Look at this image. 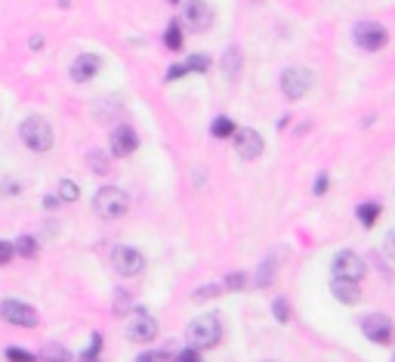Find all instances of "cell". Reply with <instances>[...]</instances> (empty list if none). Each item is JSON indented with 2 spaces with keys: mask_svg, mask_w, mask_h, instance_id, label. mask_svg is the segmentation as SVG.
<instances>
[{
  "mask_svg": "<svg viewBox=\"0 0 395 362\" xmlns=\"http://www.w3.org/2000/svg\"><path fill=\"white\" fill-rule=\"evenodd\" d=\"M19 137H22V143L28 146L31 152H49L53 149V127H49L47 118H40V115H28V118L19 124Z\"/></svg>",
  "mask_w": 395,
  "mask_h": 362,
  "instance_id": "1",
  "label": "cell"
},
{
  "mask_svg": "<svg viewBox=\"0 0 395 362\" xmlns=\"http://www.w3.org/2000/svg\"><path fill=\"white\" fill-rule=\"evenodd\" d=\"M93 207L102 220H121L130 211V195L121 186H102L93 195Z\"/></svg>",
  "mask_w": 395,
  "mask_h": 362,
  "instance_id": "2",
  "label": "cell"
},
{
  "mask_svg": "<svg viewBox=\"0 0 395 362\" xmlns=\"http://www.w3.org/2000/svg\"><path fill=\"white\" fill-rule=\"evenodd\" d=\"M185 337H189V347L210 350V347H216V343L222 341V322L216 316H198L195 322L189 325Z\"/></svg>",
  "mask_w": 395,
  "mask_h": 362,
  "instance_id": "3",
  "label": "cell"
},
{
  "mask_svg": "<svg viewBox=\"0 0 395 362\" xmlns=\"http://www.w3.org/2000/svg\"><path fill=\"white\" fill-rule=\"evenodd\" d=\"M281 93L287 96V100H302V96L312 90L315 84V75L309 69H302V65H290V69L281 71Z\"/></svg>",
  "mask_w": 395,
  "mask_h": 362,
  "instance_id": "4",
  "label": "cell"
},
{
  "mask_svg": "<svg viewBox=\"0 0 395 362\" xmlns=\"http://www.w3.org/2000/svg\"><path fill=\"white\" fill-rule=\"evenodd\" d=\"M361 335L368 337L370 343H376V347H389L395 337V325L389 316H383V313H368V316H361Z\"/></svg>",
  "mask_w": 395,
  "mask_h": 362,
  "instance_id": "5",
  "label": "cell"
},
{
  "mask_svg": "<svg viewBox=\"0 0 395 362\" xmlns=\"http://www.w3.org/2000/svg\"><path fill=\"white\" fill-rule=\"evenodd\" d=\"M352 41H355L358 50L376 53V50H383V47H386L389 34H386V28H383L380 22H358V25L352 28Z\"/></svg>",
  "mask_w": 395,
  "mask_h": 362,
  "instance_id": "6",
  "label": "cell"
},
{
  "mask_svg": "<svg viewBox=\"0 0 395 362\" xmlns=\"http://www.w3.org/2000/svg\"><path fill=\"white\" fill-rule=\"evenodd\" d=\"M0 319L10 322V325H19V328H34V325L40 322V316H37L34 306L22 304V300H16V297L0 300Z\"/></svg>",
  "mask_w": 395,
  "mask_h": 362,
  "instance_id": "7",
  "label": "cell"
},
{
  "mask_svg": "<svg viewBox=\"0 0 395 362\" xmlns=\"http://www.w3.org/2000/svg\"><path fill=\"white\" fill-rule=\"evenodd\" d=\"M111 263H115V269L123 279H133V275L145 273V257L136 248H130V245H115L111 248Z\"/></svg>",
  "mask_w": 395,
  "mask_h": 362,
  "instance_id": "8",
  "label": "cell"
},
{
  "mask_svg": "<svg viewBox=\"0 0 395 362\" xmlns=\"http://www.w3.org/2000/svg\"><path fill=\"white\" fill-rule=\"evenodd\" d=\"M232 143H235V152H238V158H244V161H253V158H259V155H263V149H265L263 137H259L253 127H235Z\"/></svg>",
  "mask_w": 395,
  "mask_h": 362,
  "instance_id": "9",
  "label": "cell"
},
{
  "mask_svg": "<svg viewBox=\"0 0 395 362\" xmlns=\"http://www.w3.org/2000/svg\"><path fill=\"white\" fill-rule=\"evenodd\" d=\"M127 337L133 343H152L154 337H158V322H154V316H148L145 310H133V316H130L127 322Z\"/></svg>",
  "mask_w": 395,
  "mask_h": 362,
  "instance_id": "10",
  "label": "cell"
},
{
  "mask_svg": "<svg viewBox=\"0 0 395 362\" xmlns=\"http://www.w3.org/2000/svg\"><path fill=\"white\" fill-rule=\"evenodd\" d=\"M182 22L189 25V32L201 34L213 25V7H210L207 0H189L182 10Z\"/></svg>",
  "mask_w": 395,
  "mask_h": 362,
  "instance_id": "11",
  "label": "cell"
},
{
  "mask_svg": "<svg viewBox=\"0 0 395 362\" xmlns=\"http://www.w3.org/2000/svg\"><path fill=\"white\" fill-rule=\"evenodd\" d=\"M331 269H333V279L358 282L364 275V260L355 254V251H339V254L331 260Z\"/></svg>",
  "mask_w": 395,
  "mask_h": 362,
  "instance_id": "12",
  "label": "cell"
},
{
  "mask_svg": "<svg viewBox=\"0 0 395 362\" xmlns=\"http://www.w3.org/2000/svg\"><path fill=\"white\" fill-rule=\"evenodd\" d=\"M99 71H102V56H99V53H80L71 63L68 75H71L74 84H86V81H93Z\"/></svg>",
  "mask_w": 395,
  "mask_h": 362,
  "instance_id": "13",
  "label": "cell"
},
{
  "mask_svg": "<svg viewBox=\"0 0 395 362\" xmlns=\"http://www.w3.org/2000/svg\"><path fill=\"white\" fill-rule=\"evenodd\" d=\"M108 143H111V155L115 158H130L136 152V146H139V137H136V131L130 124H117L111 131Z\"/></svg>",
  "mask_w": 395,
  "mask_h": 362,
  "instance_id": "14",
  "label": "cell"
},
{
  "mask_svg": "<svg viewBox=\"0 0 395 362\" xmlns=\"http://www.w3.org/2000/svg\"><path fill=\"white\" fill-rule=\"evenodd\" d=\"M331 294L346 306H355L361 300V288L358 282H349V279H331Z\"/></svg>",
  "mask_w": 395,
  "mask_h": 362,
  "instance_id": "15",
  "label": "cell"
},
{
  "mask_svg": "<svg viewBox=\"0 0 395 362\" xmlns=\"http://www.w3.org/2000/svg\"><path fill=\"white\" fill-rule=\"evenodd\" d=\"M37 359H40V362H71L74 356H71V350H68V347H62V343L49 341V343H43V347H40Z\"/></svg>",
  "mask_w": 395,
  "mask_h": 362,
  "instance_id": "16",
  "label": "cell"
},
{
  "mask_svg": "<svg viewBox=\"0 0 395 362\" xmlns=\"http://www.w3.org/2000/svg\"><path fill=\"white\" fill-rule=\"evenodd\" d=\"M241 53H238V47H228L226 53H222V71H226V78L228 81H238V75H241Z\"/></svg>",
  "mask_w": 395,
  "mask_h": 362,
  "instance_id": "17",
  "label": "cell"
},
{
  "mask_svg": "<svg viewBox=\"0 0 395 362\" xmlns=\"http://www.w3.org/2000/svg\"><path fill=\"white\" fill-rule=\"evenodd\" d=\"M380 214H383V207L376 205V201H364V205L355 207V217H358V223H361L364 229H370V226L380 220Z\"/></svg>",
  "mask_w": 395,
  "mask_h": 362,
  "instance_id": "18",
  "label": "cell"
},
{
  "mask_svg": "<svg viewBox=\"0 0 395 362\" xmlns=\"http://www.w3.org/2000/svg\"><path fill=\"white\" fill-rule=\"evenodd\" d=\"M164 47L170 53L182 50V25H179V22H170V25L164 28Z\"/></svg>",
  "mask_w": 395,
  "mask_h": 362,
  "instance_id": "19",
  "label": "cell"
},
{
  "mask_svg": "<svg viewBox=\"0 0 395 362\" xmlns=\"http://www.w3.org/2000/svg\"><path fill=\"white\" fill-rule=\"evenodd\" d=\"M275 282V254H269L256 269V285L259 288H269Z\"/></svg>",
  "mask_w": 395,
  "mask_h": 362,
  "instance_id": "20",
  "label": "cell"
},
{
  "mask_svg": "<svg viewBox=\"0 0 395 362\" xmlns=\"http://www.w3.org/2000/svg\"><path fill=\"white\" fill-rule=\"evenodd\" d=\"M12 248H16V254L19 257H37V248H40V245H37V238L34 236H19L16 242H12Z\"/></svg>",
  "mask_w": 395,
  "mask_h": 362,
  "instance_id": "21",
  "label": "cell"
},
{
  "mask_svg": "<svg viewBox=\"0 0 395 362\" xmlns=\"http://www.w3.org/2000/svg\"><path fill=\"white\" fill-rule=\"evenodd\" d=\"M235 121L232 118H226V115H219V118H213V124H210V133H213L216 139H226V137H232L235 133Z\"/></svg>",
  "mask_w": 395,
  "mask_h": 362,
  "instance_id": "22",
  "label": "cell"
},
{
  "mask_svg": "<svg viewBox=\"0 0 395 362\" xmlns=\"http://www.w3.org/2000/svg\"><path fill=\"white\" fill-rule=\"evenodd\" d=\"M222 291H226V288H222L219 282H210V285H201V288H195V294H191V297H195L198 304H204V300H213V297H219Z\"/></svg>",
  "mask_w": 395,
  "mask_h": 362,
  "instance_id": "23",
  "label": "cell"
},
{
  "mask_svg": "<svg viewBox=\"0 0 395 362\" xmlns=\"http://www.w3.org/2000/svg\"><path fill=\"white\" fill-rule=\"evenodd\" d=\"M182 65H185V71H189V75H204V71H210V59H207V56H201V53L189 56Z\"/></svg>",
  "mask_w": 395,
  "mask_h": 362,
  "instance_id": "24",
  "label": "cell"
},
{
  "mask_svg": "<svg viewBox=\"0 0 395 362\" xmlns=\"http://www.w3.org/2000/svg\"><path fill=\"white\" fill-rule=\"evenodd\" d=\"M99 353H102V335H99V331H93V337H90V347L84 350V356H80V362H99Z\"/></svg>",
  "mask_w": 395,
  "mask_h": 362,
  "instance_id": "25",
  "label": "cell"
},
{
  "mask_svg": "<svg viewBox=\"0 0 395 362\" xmlns=\"http://www.w3.org/2000/svg\"><path fill=\"white\" fill-rule=\"evenodd\" d=\"M80 199V189H77V183L74 180H59V201H77Z\"/></svg>",
  "mask_w": 395,
  "mask_h": 362,
  "instance_id": "26",
  "label": "cell"
},
{
  "mask_svg": "<svg viewBox=\"0 0 395 362\" xmlns=\"http://www.w3.org/2000/svg\"><path fill=\"white\" fill-rule=\"evenodd\" d=\"M272 316H275L281 325H287L290 322V304H287V300H284V297L272 300Z\"/></svg>",
  "mask_w": 395,
  "mask_h": 362,
  "instance_id": "27",
  "label": "cell"
},
{
  "mask_svg": "<svg viewBox=\"0 0 395 362\" xmlns=\"http://www.w3.org/2000/svg\"><path fill=\"white\" fill-rule=\"evenodd\" d=\"M244 285H247V273H228L226 282H222V288H226V291H241Z\"/></svg>",
  "mask_w": 395,
  "mask_h": 362,
  "instance_id": "28",
  "label": "cell"
},
{
  "mask_svg": "<svg viewBox=\"0 0 395 362\" xmlns=\"http://www.w3.org/2000/svg\"><path fill=\"white\" fill-rule=\"evenodd\" d=\"M173 356L167 350H145V353L136 356V362H170Z\"/></svg>",
  "mask_w": 395,
  "mask_h": 362,
  "instance_id": "29",
  "label": "cell"
},
{
  "mask_svg": "<svg viewBox=\"0 0 395 362\" xmlns=\"http://www.w3.org/2000/svg\"><path fill=\"white\" fill-rule=\"evenodd\" d=\"M6 359L10 362H37V356L22 347H6Z\"/></svg>",
  "mask_w": 395,
  "mask_h": 362,
  "instance_id": "30",
  "label": "cell"
},
{
  "mask_svg": "<svg viewBox=\"0 0 395 362\" xmlns=\"http://www.w3.org/2000/svg\"><path fill=\"white\" fill-rule=\"evenodd\" d=\"M133 306V300H130V294L127 291H115V313L117 316H123V313Z\"/></svg>",
  "mask_w": 395,
  "mask_h": 362,
  "instance_id": "31",
  "label": "cell"
},
{
  "mask_svg": "<svg viewBox=\"0 0 395 362\" xmlns=\"http://www.w3.org/2000/svg\"><path fill=\"white\" fill-rule=\"evenodd\" d=\"M12 257H16V248H12V242H3V238H0V267H6Z\"/></svg>",
  "mask_w": 395,
  "mask_h": 362,
  "instance_id": "32",
  "label": "cell"
},
{
  "mask_svg": "<svg viewBox=\"0 0 395 362\" xmlns=\"http://www.w3.org/2000/svg\"><path fill=\"white\" fill-rule=\"evenodd\" d=\"M173 362H201V350H195V347H185L182 353H179Z\"/></svg>",
  "mask_w": 395,
  "mask_h": 362,
  "instance_id": "33",
  "label": "cell"
},
{
  "mask_svg": "<svg viewBox=\"0 0 395 362\" xmlns=\"http://www.w3.org/2000/svg\"><path fill=\"white\" fill-rule=\"evenodd\" d=\"M86 161H90V164H93V170H96V174H99V177H102V174H105V170H108V168H105V158H102V155H99V152H90V155H86Z\"/></svg>",
  "mask_w": 395,
  "mask_h": 362,
  "instance_id": "34",
  "label": "cell"
},
{
  "mask_svg": "<svg viewBox=\"0 0 395 362\" xmlns=\"http://www.w3.org/2000/svg\"><path fill=\"white\" fill-rule=\"evenodd\" d=\"M182 75H189V71H185V65H170V69H167V75H164V81H179V78Z\"/></svg>",
  "mask_w": 395,
  "mask_h": 362,
  "instance_id": "35",
  "label": "cell"
},
{
  "mask_svg": "<svg viewBox=\"0 0 395 362\" xmlns=\"http://www.w3.org/2000/svg\"><path fill=\"white\" fill-rule=\"evenodd\" d=\"M383 251H386V257H389V260H395V229L389 232L386 238H383Z\"/></svg>",
  "mask_w": 395,
  "mask_h": 362,
  "instance_id": "36",
  "label": "cell"
},
{
  "mask_svg": "<svg viewBox=\"0 0 395 362\" xmlns=\"http://www.w3.org/2000/svg\"><path fill=\"white\" fill-rule=\"evenodd\" d=\"M327 183H331V180H327V174H318V177H315L312 192H315V195H324V192H327Z\"/></svg>",
  "mask_w": 395,
  "mask_h": 362,
  "instance_id": "37",
  "label": "cell"
},
{
  "mask_svg": "<svg viewBox=\"0 0 395 362\" xmlns=\"http://www.w3.org/2000/svg\"><path fill=\"white\" fill-rule=\"evenodd\" d=\"M59 205H62L59 195H47V199H43V207H47V211H56Z\"/></svg>",
  "mask_w": 395,
  "mask_h": 362,
  "instance_id": "38",
  "label": "cell"
},
{
  "mask_svg": "<svg viewBox=\"0 0 395 362\" xmlns=\"http://www.w3.org/2000/svg\"><path fill=\"white\" fill-rule=\"evenodd\" d=\"M3 192H22V183H12V180H6V183H3Z\"/></svg>",
  "mask_w": 395,
  "mask_h": 362,
  "instance_id": "39",
  "label": "cell"
},
{
  "mask_svg": "<svg viewBox=\"0 0 395 362\" xmlns=\"http://www.w3.org/2000/svg\"><path fill=\"white\" fill-rule=\"evenodd\" d=\"M28 47H31V50H40V47H43V38H40V34H34V38L28 41Z\"/></svg>",
  "mask_w": 395,
  "mask_h": 362,
  "instance_id": "40",
  "label": "cell"
},
{
  "mask_svg": "<svg viewBox=\"0 0 395 362\" xmlns=\"http://www.w3.org/2000/svg\"><path fill=\"white\" fill-rule=\"evenodd\" d=\"M167 3H182V0H167Z\"/></svg>",
  "mask_w": 395,
  "mask_h": 362,
  "instance_id": "41",
  "label": "cell"
}]
</instances>
